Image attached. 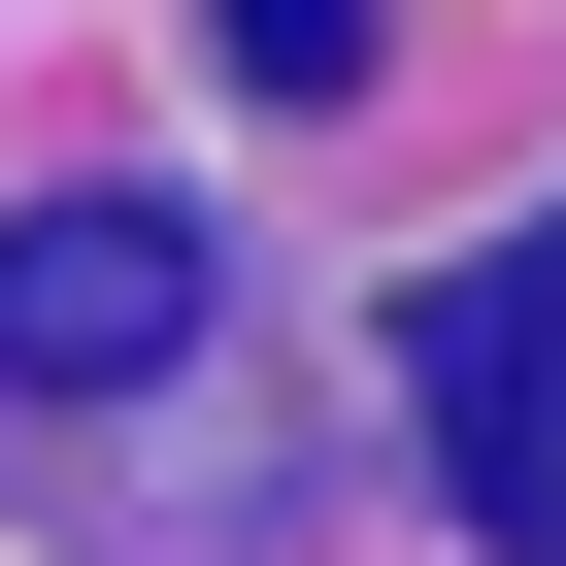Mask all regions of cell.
I'll return each mask as SVG.
<instances>
[{"instance_id": "obj_1", "label": "cell", "mask_w": 566, "mask_h": 566, "mask_svg": "<svg viewBox=\"0 0 566 566\" xmlns=\"http://www.w3.org/2000/svg\"><path fill=\"white\" fill-rule=\"evenodd\" d=\"M433 467L500 566H566V233H500L467 301H433Z\"/></svg>"}, {"instance_id": "obj_2", "label": "cell", "mask_w": 566, "mask_h": 566, "mask_svg": "<svg viewBox=\"0 0 566 566\" xmlns=\"http://www.w3.org/2000/svg\"><path fill=\"white\" fill-rule=\"evenodd\" d=\"M134 367H200V233L167 200H34L0 233V400H134Z\"/></svg>"}, {"instance_id": "obj_3", "label": "cell", "mask_w": 566, "mask_h": 566, "mask_svg": "<svg viewBox=\"0 0 566 566\" xmlns=\"http://www.w3.org/2000/svg\"><path fill=\"white\" fill-rule=\"evenodd\" d=\"M233 34V101H367V0H200Z\"/></svg>"}]
</instances>
